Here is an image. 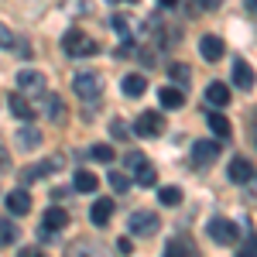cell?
<instances>
[{
    "instance_id": "cell-19",
    "label": "cell",
    "mask_w": 257,
    "mask_h": 257,
    "mask_svg": "<svg viewBox=\"0 0 257 257\" xmlns=\"http://www.w3.org/2000/svg\"><path fill=\"white\" fill-rule=\"evenodd\" d=\"M45 113H48L52 123H62V120H65V99L55 96V93H48V96H45Z\"/></svg>"
},
{
    "instance_id": "cell-33",
    "label": "cell",
    "mask_w": 257,
    "mask_h": 257,
    "mask_svg": "<svg viewBox=\"0 0 257 257\" xmlns=\"http://www.w3.org/2000/svg\"><path fill=\"white\" fill-rule=\"evenodd\" d=\"M237 257H257V237H250L243 247L237 250Z\"/></svg>"
},
{
    "instance_id": "cell-6",
    "label": "cell",
    "mask_w": 257,
    "mask_h": 257,
    "mask_svg": "<svg viewBox=\"0 0 257 257\" xmlns=\"http://www.w3.org/2000/svg\"><path fill=\"white\" fill-rule=\"evenodd\" d=\"M161 131H165V117L155 113V110L141 113L138 123H134V134H138V138H161Z\"/></svg>"
},
{
    "instance_id": "cell-22",
    "label": "cell",
    "mask_w": 257,
    "mask_h": 257,
    "mask_svg": "<svg viewBox=\"0 0 257 257\" xmlns=\"http://www.w3.org/2000/svg\"><path fill=\"white\" fill-rule=\"evenodd\" d=\"M72 182H76V192H96V185H99V178L93 172H86V168H79Z\"/></svg>"
},
{
    "instance_id": "cell-4",
    "label": "cell",
    "mask_w": 257,
    "mask_h": 257,
    "mask_svg": "<svg viewBox=\"0 0 257 257\" xmlns=\"http://www.w3.org/2000/svg\"><path fill=\"white\" fill-rule=\"evenodd\" d=\"M69 226V209H62V206H52V209H45V219H41V237L52 240V233H59Z\"/></svg>"
},
{
    "instance_id": "cell-24",
    "label": "cell",
    "mask_w": 257,
    "mask_h": 257,
    "mask_svg": "<svg viewBox=\"0 0 257 257\" xmlns=\"http://www.w3.org/2000/svg\"><path fill=\"white\" fill-rule=\"evenodd\" d=\"M18 144H21V148H38V144H41L38 127H21V131H18Z\"/></svg>"
},
{
    "instance_id": "cell-28",
    "label": "cell",
    "mask_w": 257,
    "mask_h": 257,
    "mask_svg": "<svg viewBox=\"0 0 257 257\" xmlns=\"http://www.w3.org/2000/svg\"><path fill=\"white\" fill-rule=\"evenodd\" d=\"M89 155H93V161H99V165H110V161H113V148H110V144H93Z\"/></svg>"
},
{
    "instance_id": "cell-39",
    "label": "cell",
    "mask_w": 257,
    "mask_h": 257,
    "mask_svg": "<svg viewBox=\"0 0 257 257\" xmlns=\"http://www.w3.org/2000/svg\"><path fill=\"white\" fill-rule=\"evenodd\" d=\"M158 4H161V7H175L178 0H158Z\"/></svg>"
},
{
    "instance_id": "cell-11",
    "label": "cell",
    "mask_w": 257,
    "mask_h": 257,
    "mask_svg": "<svg viewBox=\"0 0 257 257\" xmlns=\"http://www.w3.org/2000/svg\"><path fill=\"white\" fill-rule=\"evenodd\" d=\"M199 55L206 62H219L223 59V38H216V35H202V41H199Z\"/></svg>"
},
{
    "instance_id": "cell-36",
    "label": "cell",
    "mask_w": 257,
    "mask_h": 257,
    "mask_svg": "<svg viewBox=\"0 0 257 257\" xmlns=\"http://www.w3.org/2000/svg\"><path fill=\"white\" fill-rule=\"evenodd\" d=\"M110 24H113V31H120V35L127 31V21H123V18H113V21H110Z\"/></svg>"
},
{
    "instance_id": "cell-2",
    "label": "cell",
    "mask_w": 257,
    "mask_h": 257,
    "mask_svg": "<svg viewBox=\"0 0 257 257\" xmlns=\"http://www.w3.org/2000/svg\"><path fill=\"white\" fill-rule=\"evenodd\" d=\"M158 226H161V219L151 209H138V213H131V219H127L131 237H151V233H158Z\"/></svg>"
},
{
    "instance_id": "cell-16",
    "label": "cell",
    "mask_w": 257,
    "mask_h": 257,
    "mask_svg": "<svg viewBox=\"0 0 257 257\" xmlns=\"http://www.w3.org/2000/svg\"><path fill=\"white\" fill-rule=\"evenodd\" d=\"M206 99H209V106H213V110L226 106V103H230V86H226V82H209V89H206Z\"/></svg>"
},
{
    "instance_id": "cell-34",
    "label": "cell",
    "mask_w": 257,
    "mask_h": 257,
    "mask_svg": "<svg viewBox=\"0 0 257 257\" xmlns=\"http://www.w3.org/2000/svg\"><path fill=\"white\" fill-rule=\"evenodd\" d=\"M219 4H223V0H196V7H202V11H213Z\"/></svg>"
},
{
    "instance_id": "cell-27",
    "label": "cell",
    "mask_w": 257,
    "mask_h": 257,
    "mask_svg": "<svg viewBox=\"0 0 257 257\" xmlns=\"http://www.w3.org/2000/svg\"><path fill=\"white\" fill-rule=\"evenodd\" d=\"M158 202L161 206H178V202H182V189H178V185H165L158 192Z\"/></svg>"
},
{
    "instance_id": "cell-5",
    "label": "cell",
    "mask_w": 257,
    "mask_h": 257,
    "mask_svg": "<svg viewBox=\"0 0 257 257\" xmlns=\"http://www.w3.org/2000/svg\"><path fill=\"white\" fill-rule=\"evenodd\" d=\"M206 233L213 237V243H219V247H226V243H233L237 240V223H230V219H209V226H206Z\"/></svg>"
},
{
    "instance_id": "cell-18",
    "label": "cell",
    "mask_w": 257,
    "mask_h": 257,
    "mask_svg": "<svg viewBox=\"0 0 257 257\" xmlns=\"http://www.w3.org/2000/svg\"><path fill=\"white\" fill-rule=\"evenodd\" d=\"M165 257H199V254H196V243H192L189 237H175L172 243H168Z\"/></svg>"
},
{
    "instance_id": "cell-10",
    "label": "cell",
    "mask_w": 257,
    "mask_h": 257,
    "mask_svg": "<svg viewBox=\"0 0 257 257\" xmlns=\"http://www.w3.org/2000/svg\"><path fill=\"white\" fill-rule=\"evenodd\" d=\"M69 257H113V254L103 243H96V240H79V243L69 247Z\"/></svg>"
},
{
    "instance_id": "cell-12",
    "label": "cell",
    "mask_w": 257,
    "mask_h": 257,
    "mask_svg": "<svg viewBox=\"0 0 257 257\" xmlns=\"http://www.w3.org/2000/svg\"><path fill=\"white\" fill-rule=\"evenodd\" d=\"M59 165H62L59 158H52V161H41V165H28V168H21V182H35V178L52 175V172H55Z\"/></svg>"
},
{
    "instance_id": "cell-32",
    "label": "cell",
    "mask_w": 257,
    "mask_h": 257,
    "mask_svg": "<svg viewBox=\"0 0 257 257\" xmlns=\"http://www.w3.org/2000/svg\"><path fill=\"white\" fill-rule=\"evenodd\" d=\"M110 134H113L117 141H123L131 131H127V123H123V120H113V123H110Z\"/></svg>"
},
{
    "instance_id": "cell-29",
    "label": "cell",
    "mask_w": 257,
    "mask_h": 257,
    "mask_svg": "<svg viewBox=\"0 0 257 257\" xmlns=\"http://www.w3.org/2000/svg\"><path fill=\"white\" fill-rule=\"evenodd\" d=\"M110 185H113V192H127L131 189V178L123 175V172H110Z\"/></svg>"
},
{
    "instance_id": "cell-1",
    "label": "cell",
    "mask_w": 257,
    "mask_h": 257,
    "mask_svg": "<svg viewBox=\"0 0 257 257\" xmlns=\"http://www.w3.org/2000/svg\"><path fill=\"white\" fill-rule=\"evenodd\" d=\"M62 48L69 52V55H76V59H86V55H96V41L89 38L82 28H69L65 35H62Z\"/></svg>"
},
{
    "instance_id": "cell-25",
    "label": "cell",
    "mask_w": 257,
    "mask_h": 257,
    "mask_svg": "<svg viewBox=\"0 0 257 257\" xmlns=\"http://www.w3.org/2000/svg\"><path fill=\"white\" fill-rule=\"evenodd\" d=\"M21 237V230L11 223V219H0V247H11L14 240Z\"/></svg>"
},
{
    "instance_id": "cell-7",
    "label": "cell",
    "mask_w": 257,
    "mask_h": 257,
    "mask_svg": "<svg viewBox=\"0 0 257 257\" xmlns=\"http://www.w3.org/2000/svg\"><path fill=\"white\" fill-rule=\"evenodd\" d=\"M226 178H230L233 185H247V182L254 178V165H250L247 158H233L230 168H226Z\"/></svg>"
},
{
    "instance_id": "cell-40",
    "label": "cell",
    "mask_w": 257,
    "mask_h": 257,
    "mask_svg": "<svg viewBox=\"0 0 257 257\" xmlns=\"http://www.w3.org/2000/svg\"><path fill=\"white\" fill-rule=\"evenodd\" d=\"M254 144H257V120H254Z\"/></svg>"
},
{
    "instance_id": "cell-31",
    "label": "cell",
    "mask_w": 257,
    "mask_h": 257,
    "mask_svg": "<svg viewBox=\"0 0 257 257\" xmlns=\"http://www.w3.org/2000/svg\"><path fill=\"white\" fill-rule=\"evenodd\" d=\"M172 76H175V79L182 82V86H189V79H192V72H189V65H182V62H178V65H172Z\"/></svg>"
},
{
    "instance_id": "cell-8",
    "label": "cell",
    "mask_w": 257,
    "mask_h": 257,
    "mask_svg": "<svg viewBox=\"0 0 257 257\" xmlns=\"http://www.w3.org/2000/svg\"><path fill=\"white\" fill-rule=\"evenodd\" d=\"M216 158H219L216 141H196V144H192V161H196V165H213Z\"/></svg>"
},
{
    "instance_id": "cell-9",
    "label": "cell",
    "mask_w": 257,
    "mask_h": 257,
    "mask_svg": "<svg viewBox=\"0 0 257 257\" xmlns=\"http://www.w3.org/2000/svg\"><path fill=\"white\" fill-rule=\"evenodd\" d=\"M18 86L24 93H31V96H41L45 93V76L35 72V69H24V72H18Z\"/></svg>"
},
{
    "instance_id": "cell-20",
    "label": "cell",
    "mask_w": 257,
    "mask_h": 257,
    "mask_svg": "<svg viewBox=\"0 0 257 257\" xmlns=\"http://www.w3.org/2000/svg\"><path fill=\"white\" fill-rule=\"evenodd\" d=\"M158 99H161V106H165V110H182V106H185L182 89H172V86H165V89L158 93Z\"/></svg>"
},
{
    "instance_id": "cell-38",
    "label": "cell",
    "mask_w": 257,
    "mask_h": 257,
    "mask_svg": "<svg viewBox=\"0 0 257 257\" xmlns=\"http://www.w3.org/2000/svg\"><path fill=\"white\" fill-rule=\"evenodd\" d=\"M247 11H250V14H257V0H247Z\"/></svg>"
},
{
    "instance_id": "cell-35",
    "label": "cell",
    "mask_w": 257,
    "mask_h": 257,
    "mask_svg": "<svg viewBox=\"0 0 257 257\" xmlns=\"http://www.w3.org/2000/svg\"><path fill=\"white\" fill-rule=\"evenodd\" d=\"M18 257H45V254H41L38 247H24V250H21V254H18Z\"/></svg>"
},
{
    "instance_id": "cell-37",
    "label": "cell",
    "mask_w": 257,
    "mask_h": 257,
    "mask_svg": "<svg viewBox=\"0 0 257 257\" xmlns=\"http://www.w3.org/2000/svg\"><path fill=\"white\" fill-rule=\"evenodd\" d=\"M11 165V158H7V151H4V144H0V168H7Z\"/></svg>"
},
{
    "instance_id": "cell-30",
    "label": "cell",
    "mask_w": 257,
    "mask_h": 257,
    "mask_svg": "<svg viewBox=\"0 0 257 257\" xmlns=\"http://www.w3.org/2000/svg\"><path fill=\"white\" fill-rule=\"evenodd\" d=\"M0 48H7V52H11V48H18V52H21L18 38H14V35H11V28H4V24H0Z\"/></svg>"
},
{
    "instance_id": "cell-17",
    "label": "cell",
    "mask_w": 257,
    "mask_h": 257,
    "mask_svg": "<svg viewBox=\"0 0 257 257\" xmlns=\"http://www.w3.org/2000/svg\"><path fill=\"white\" fill-rule=\"evenodd\" d=\"M7 103H11V113H14L18 120H24V123H31V120H35V106H31L28 99L21 96V93H14V96L7 99Z\"/></svg>"
},
{
    "instance_id": "cell-26",
    "label": "cell",
    "mask_w": 257,
    "mask_h": 257,
    "mask_svg": "<svg viewBox=\"0 0 257 257\" xmlns=\"http://www.w3.org/2000/svg\"><path fill=\"white\" fill-rule=\"evenodd\" d=\"M138 185H144V189H151V185H158V172H155L151 165H144V161L138 165Z\"/></svg>"
},
{
    "instance_id": "cell-15",
    "label": "cell",
    "mask_w": 257,
    "mask_h": 257,
    "mask_svg": "<svg viewBox=\"0 0 257 257\" xmlns=\"http://www.w3.org/2000/svg\"><path fill=\"white\" fill-rule=\"evenodd\" d=\"M233 82L237 89H254V69L243 59H233Z\"/></svg>"
},
{
    "instance_id": "cell-13",
    "label": "cell",
    "mask_w": 257,
    "mask_h": 257,
    "mask_svg": "<svg viewBox=\"0 0 257 257\" xmlns=\"http://www.w3.org/2000/svg\"><path fill=\"white\" fill-rule=\"evenodd\" d=\"M110 216H113V199H96L93 209H89V223L93 226H106Z\"/></svg>"
},
{
    "instance_id": "cell-21",
    "label": "cell",
    "mask_w": 257,
    "mask_h": 257,
    "mask_svg": "<svg viewBox=\"0 0 257 257\" xmlns=\"http://www.w3.org/2000/svg\"><path fill=\"white\" fill-rule=\"evenodd\" d=\"M148 89V79L141 76V72H131V76H123V93L127 96H141Z\"/></svg>"
},
{
    "instance_id": "cell-23",
    "label": "cell",
    "mask_w": 257,
    "mask_h": 257,
    "mask_svg": "<svg viewBox=\"0 0 257 257\" xmlns=\"http://www.w3.org/2000/svg\"><path fill=\"white\" fill-rule=\"evenodd\" d=\"M206 123L213 127V134H216V138H230V120L223 117V113H216V110H213V113L206 117Z\"/></svg>"
},
{
    "instance_id": "cell-14",
    "label": "cell",
    "mask_w": 257,
    "mask_h": 257,
    "mask_svg": "<svg viewBox=\"0 0 257 257\" xmlns=\"http://www.w3.org/2000/svg\"><path fill=\"white\" fill-rule=\"evenodd\" d=\"M7 209H11L14 216H24V213H31V196H28V189H14V192L7 196Z\"/></svg>"
},
{
    "instance_id": "cell-3",
    "label": "cell",
    "mask_w": 257,
    "mask_h": 257,
    "mask_svg": "<svg viewBox=\"0 0 257 257\" xmlns=\"http://www.w3.org/2000/svg\"><path fill=\"white\" fill-rule=\"evenodd\" d=\"M72 89H76L82 99L93 103V99H99V93H103V76H99V72H76Z\"/></svg>"
}]
</instances>
